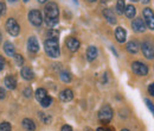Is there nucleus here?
Here are the masks:
<instances>
[{
	"instance_id": "40",
	"label": "nucleus",
	"mask_w": 154,
	"mask_h": 131,
	"mask_svg": "<svg viewBox=\"0 0 154 131\" xmlns=\"http://www.w3.org/2000/svg\"><path fill=\"white\" fill-rule=\"evenodd\" d=\"M1 39H2V36H1V32H0V43H1Z\"/></svg>"
},
{
	"instance_id": "4",
	"label": "nucleus",
	"mask_w": 154,
	"mask_h": 131,
	"mask_svg": "<svg viewBox=\"0 0 154 131\" xmlns=\"http://www.w3.org/2000/svg\"><path fill=\"white\" fill-rule=\"evenodd\" d=\"M6 30L11 36H18L20 32L19 24L17 23V20L14 18H8L6 21Z\"/></svg>"
},
{
	"instance_id": "37",
	"label": "nucleus",
	"mask_w": 154,
	"mask_h": 131,
	"mask_svg": "<svg viewBox=\"0 0 154 131\" xmlns=\"http://www.w3.org/2000/svg\"><path fill=\"white\" fill-rule=\"evenodd\" d=\"M5 5L2 4V2H0V15H4L5 13Z\"/></svg>"
},
{
	"instance_id": "5",
	"label": "nucleus",
	"mask_w": 154,
	"mask_h": 131,
	"mask_svg": "<svg viewBox=\"0 0 154 131\" xmlns=\"http://www.w3.org/2000/svg\"><path fill=\"white\" fill-rule=\"evenodd\" d=\"M132 69L135 74L140 75V76H145L148 74V67L140 61H135L132 63Z\"/></svg>"
},
{
	"instance_id": "21",
	"label": "nucleus",
	"mask_w": 154,
	"mask_h": 131,
	"mask_svg": "<svg viewBox=\"0 0 154 131\" xmlns=\"http://www.w3.org/2000/svg\"><path fill=\"white\" fill-rule=\"evenodd\" d=\"M135 13H136V10H135V7L133 5L126 6V8H125V15L127 16V18H129V19L134 18Z\"/></svg>"
},
{
	"instance_id": "45",
	"label": "nucleus",
	"mask_w": 154,
	"mask_h": 131,
	"mask_svg": "<svg viewBox=\"0 0 154 131\" xmlns=\"http://www.w3.org/2000/svg\"><path fill=\"white\" fill-rule=\"evenodd\" d=\"M24 1H25V2H27V1H29V0H24Z\"/></svg>"
},
{
	"instance_id": "15",
	"label": "nucleus",
	"mask_w": 154,
	"mask_h": 131,
	"mask_svg": "<svg viewBox=\"0 0 154 131\" xmlns=\"http://www.w3.org/2000/svg\"><path fill=\"white\" fill-rule=\"evenodd\" d=\"M140 49V44L136 41H131L127 43V51L131 54H136Z\"/></svg>"
},
{
	"instance_id": "43",
	"label": "nucleus",
	"mask_w": 154,
	"mask_h": 131,
	"mask_svg": "<svg viewBox=\"0 0 154 131\" xmlns=\"http://www.w3.org/2000/svg\"><path fill=\"white\" fill-rule=\"evenodd\" d=\"M85 131H93L91 129H85Z\"/></svg>"
},
{
	"instance_id": "44",
	"label": "nucleus",
	"mask_w": 154,
	"mask_h": 131,
	"mask_svg": "<svg viewBox=\"0 0 154 131\" xmlns=\"http://www.w3.org/2000/svg\"><path fill=\"white\" fill-rule=\"evenodd\" d=\"M10 1H13V2H16V1H18V0H10Z\"/></svg>"
},
{
	"instance_id": "7",
	"label": "nucleus",
	"mask_w": 154,
	"mask_h": 131,
	"mask_svg": "<svg viewBox=\"0 0 154 131\" xmlns=\"http://www.w3.org/2000/svg\"><path fill=\"white\" fill-rule=\"evenodd\" d=\"M29 20H30V23L32 25L40 26L42 23H43V16H42V13L39 12L38 10H32L29 13Z\"/></svg>"
},
{
	"instance_id": "25",
	"label": "nucleus",
	"mask_w": 154,
	"mask_h": 131,
	"mask_svg": "<svg viewBox=\"0 0 154 131\" xmlns=\"http://www.w3.org/2000/svg\"><path fill=\"white\" fill-rule=\"evenodd\" d=\"M59 77H60V80L64 81V82H70V81H71V75L69 74L68 72H62V73L59 74Z\"/></svg>"
},
{
	"instance_id": "16",
	"label": "nucleus",
	"mask_w": 154,
	"mask_h": 131,
	"mask_svg": "<svg viewBox=\"0 0 154 131\" xmlns=\"http://www.w3.org/2000/svg\"><path fill=\"white\" fill-rule=\"evenodd\" d=\"M20 74L23 76V79H25V80H27V81H30V80H32L33 79V72L29 68V67H23L21 68V72H20Z\"/></svg>"
},
{
	"instance_id": "8",
	"label": "nucleus",
	"mask_w": 154,
	"mask_h": 131,
	"mask_svg": "<svg viewBox=\"0 0 154 131\" xmlns=\"http://www.w3.org/2000/svg\"><path fill=\"white\" fill-rule=\"evenodd\" d=\"M143 18H145V23H146L147 28H149L151 30H154V12L149 7L143 10Z\"/></svg>"
},
{
	"instance_id": "22",
	"label": "nucleus",
	"mask_w": 154,
	"mask_h": 131,
	"mask_svg": "<svg viewBox=\"0 0 154 131\" xmlns=\"http://www.w3.org/2000/svg\"><path fill=\"white\" fill-rule=\"evenodd\" d=\"M48 97V93H46V91L44 90V88H38L37 91H36V99L38 100L39 103L44 99V98H46Z\"/></svg>"
},
{
	"instance_id": "18",
	"label": "nucleus",
	"mask_w": 154,
	"mask_h": 131,
	"mask_svg": "<svg viewBox=\"0 0 154 131\" xmlns=\"http://www.w3.org/2000/svg\"><path fill=\"white\" fill-rule=\"evenodd\" d=\"M103 16H104V18L107 19L110 24H116V17L110 8H106L103 11Z\"/></svg>"
},
{
	"instance_id": "28",
	"label": "nucleus",
	"mask_w": 154,
	"mask_h": 131,
	"mask_svg": "<svg viewBox=\"0 0 154 131\" xmlns=\"http://www.w3.org/2000/svg\"><path fill=\"white\" fill-rule=\"evenodd\" d=\"M14 61H16V64L19 66V67H21V66L24 64V58H23V56L19 55V54H16V55H14Z\"/></svg>"
},
{
	"instance_id": "14",
	"label": "nucleus",
	"mask_w": 154,
	"mask_h": 131,
	"mask_svg": "<svg viewBox=\"0 0 154 131\" xmlns=\"http://www.w3.org/2000/svg\"><path fill=\"white\" fill-rule=\"evenodd\" d=\"M72 98H74V92L71 90H64V91H62L60 94H59V99L62 101H65V103L72 100Z\"/></svg>"
},
{
	"instance_id": "29",
	"label": "nucleus",
	"mask_w": 154,
	"mask_h": 131,
	"mask_svg": "<svg viewBox=\"0 0 154 131\" xmlns=\"http://www.w3.org/2000/svg\"><path fill=\"white\" fill-rule=\"evenodd\" d=\"M48 35H49V37H50V38L58 39V35H59V32H58V31H56V30H50Z\"/></svg>"
},
{
	"instance_id": "13",
	"label": "nucleus",
	"mask_w": 154,
	"mask_h": 131,
	"mask_svg": "<svg viewBox=\"0 0 154 131\" xmlns=\"http://www.w3.org/2000/svg\"><path fill=\"white\" fill-rule=\"evenodd\" d=\"M115 38H116V41H117L119 43H123V42L126 41V38H127L126 30H125L123 28H121V26L116 28V30H115Z\"/></svg>"
},
{
	"instance_id": "10",
	"label": "nucleus",
	"mask_w": 154,
	"mask_h": 131,
	"mask_svg": "<svg viewBox=\"0 0 154 131\" xmlns=\"http://www.w3.org/2000/svg\"><path fill=\"white\" fill-rule=\"evenodd\" d=\"M79 45H81L79 41L75 37L68 38V41H66V47H68V49H69L70 51H72V53H75V51H77V50L79 49Z\"/></svg>"
},
{
	"instance_id": "19",
	"label": "nucleus",
	"mask_w": 154,
	"mask_h": 131,
	"mask_svg": "<svg viewBox=\"0 0 154 131\" xmlns=\"http://www.w3.org/2000/svg\"><path fill=\"white\" fill-rule=\"evenodd\" d=\"M4 50L5 53L8 55V56H14L16 54V49H14V45L11 43V42H5L4 43Z\"/></svg>"
},
{
	"instance_id": "46",
	"label": "nucleus",
	"mask_w": 154,
	"mask_h": 131,
	"mask_svg": "<svg viewBox=\"0 0 154 131\" xmlns=\"http://www.w3.org/2000/svg\"><path fill=\"white\" fill-rule=\"evenodd\" d=\"M103 1H104V2H106V1H108V0H103Z\"/></svg>"
},
{
	"instance_id": "20",
	"label": "nucleus",
	"mask_w": 154,
	"mask_h": 131,
	"mask_svg": "<svg viewBox=\"0 0 154 131\" xmlns=\"http://www.w3.org/2000/svg\"><path fill=\"white\" fill-rule=\"evenodd\" d=\"M96 57H97L96 47H94V45L89 47L88 50H87V58H88V61H94Z\"/></svg>"
},
{
	"instance_id": "23",
	"label": "nucleus",
	"mask_w": 154,
	"mask_h": 131,
	"mask_svg": "<svg viewBox=\"0 0 154 131\" xmlns=\"http://www.w3.org/2000/svg\"><path fill=\"white\" fill-rule=\"evenodd\" d=\"M125 8H126L125 1L123 0H117V2H116V11H117V13L119 15L125 13Z\"/></svg>"
},
{
	"instance_id": "41",
	"label": "nucleus",
	"mask_w": 154,
	"mask_h": 131,
	"mask_svg": "<svg viewBox=\"0 0 154 131\" xmlns=\"http://www.w3.org/2000/svg\"><path fill=\"white\" fill-rule=\"evenodd\" d=\"M88 1H90V2H95L96 0H88Z\"/></svg>"
},
{
	"instance_id": "35",
	"label": "nucleus",
	"mask_w": 154,
	"mask_h": 131,
	"mask_svg": "<svg viewBox=\"0 0 154 131\" xmlns=\"http://www.w3.org/2000/svg\"><path fill=\"white\" fill-rule=\"evenodd\" d=\"M60 131H72V128L70 125H63V128H62Z\"/></svg>"
},
{
	"instance_id": "33",
	"label": "nucleus",
	"mask_w": 154,
	"mask_h": 131,
	"mask_svg": "<svg viewBox=\"0 0 154 131\" xmlns=\"http://www.w3.org/2000/svg\"><path fill=\"white\" fill-rule=\"evenodd\" d=\"M148 92H149V94H151L152 97H154V82L149 85V87H148Z\"/></svg>"
},
{
	"instance_id": "12",
	"label": "nucleus",
	"mask_w": 154,
	"mask_h": 131,
	"mask_svg": "<svg viewBox=\"0 0 154 131\" xmlns=\"http://www.w3.org/2000/svg\"><path fill=\"white\" fill-rule=\"evenodd\" d=\"M4 84L8 90H14L17 87V80L13 75H7L4 80Z\"/></svg>"
},
{
	"instance_id": "42",
	"label": "nucleus",
	"mask_w": 154,
	"mask_h": 131,
	"mask_svg": "<svg viewBox=\"0 0 154 131\" xmlns=\"http://www.w3.org/2000/svg\"><path fill=\"white\" fill-rule=\"evenodd\" d=\"M121 131H129V130H128V129H122Z\"/></svg>"
},
{
	"instance_id": "2",
	"label": "nucleus",
	"mask_w": 154,
	"mask_h": 131,
	"mask_svg": "<svg viewBox=\"0 0 154 131\" xmlns=\"http://www.w3.org/2000/svg\"><path fill=\"white\" fill-rule=\"evenodd\" d=\"M44 49H45V53L52 58H57L60 55L58 39H55V38L46 39L45 43H44Z\"/></svg>"
},
{
	"instance_id": "34",
	"label": "nucleus",
	"mask_w": 154,
	"mask_h": 131,
	"mask_svg": "<svg viewBox=\"0 0 154 131\" xmlns=\"http://www.w3.org/2000/svg\"><path fill=\"white\" fill-rule=\"evenodd\" d=\"M6 97V92H5V90L2 88V87H0V99H4Z\"/></svg>"
},
{
	"instance_id": "38",
	"label": "nucleus",
	"mask_w": 154,
	"mask_h": 131,
	"mask_svg": "<svg viewBox=\"0 0 154 131\" xmlns=\"http://www.w3.org/2000/svg\"><path fill=\"white\" fill-rule=\"evenodd\" d=\"M151 0H141V2H143V4H148Z\"/></svg>"
},
{
	"instance_id": "39",
	"label": "nucleus",
	"mask_w": 154,
	"mask_h": 131,
	"mask_svg": "<svg viewBox=\"0 0 154 131\" xmlns=\"http://www.w3.org/2000/svg\"><path fill=\"white\" fill-rule=\"evenodd\" d=\"M48 0H38V2H40V4H45Z\"/></svg>"
},
{
	"instance_id": "47",
	"label": "nucleus",
	"mask_w": 154,
	"mask_h": 131,
	"mask_svg": "<svg viewBox=\"0 0 154 131\" xmlns=\"http://www.w3.org/2000/svg\"><path fill=\"white\" fill-rule=\"evenodd\" d=\"M132 1H137V0H132Z\"/></svg>"
},
{
	"instance_id": "32",
	"label": "nucleus",
	"mask_w": 154,
	"mask_h": 131,
	"mask_svg": "<svg viewBox=\"0 0 154 131\" xmlns=\"http://www.w3.org/2000/svg\"><path fill=\"white\" fill-rule=\"evenodd\" d=\"M96 131H115L113 128H107V126H101V128H98Z\"/></svg>"
},
{
	"instance_id": "30",
	"label": "nucleus",
	"mask_w": 154,
	"mask_h": 131,
	"mask_svg": "<svg viewBox=\"0 0 154 131\" xmlns=\"http://www.w3.org/2000/svg\"><path fill=\"white\" fill-rule=\"evenodd\" d=\"M23 94H24V95H25L26 98H30V97L32 95V90H31L30 87H27V88H25V90H24Z\"/></svg>"
},
{
	"instance_id": "17",
	"label": "nucleus",
	"mask_w": 154,
	"mask_h": 131,
	"mask_svg": "<svg viewBox=\"0 0 154 131\" xmlns=\"http://www.w3.org/2000/svg\"><path fill=\"white\" fill-rule=\"evenodd\" d=\"M23 128L26 131H35L36 130V124L32 119H29V118H25L23 120Z\"/></svg>"
},
{
	"instance_id": "6",
	"label": "nucleus",
	"mask_w": 154,
	"mask_h": 131,
	"mask_svg": "<svg viewBox=\"0 0 154 131\" xmlns=\"http://www.w3.org/2000/svg\"><path fill=\"white\" fill-rule=\"evenodd\" d=\"M141 50H142L146 58H148V60H153L154 58V45L151 42H148V41L142 42L141 43Z\"/></svg>"
},
{
	"instance_id": "11",
	"label": "nucleus",
	"mask_w": 154,
	"mask_h": 131,
	"mask_svg": "<svg viewBox=\"0 0 154 131\" xmlns=\"http://www.w3.org/2000/svg\"><path fill=\"white\" fill-rule=\"evenodd\" d=\"M27 49H29V51L30 53H37L39 50V43L38 41H37V38L36 37H30L29 38V41H27Z\"/></svg>"
},
{
	"instance_id": "26",
	"label": "nucleus",
	"mask_w": 154,
	"mask_h": 131,
	"mask_svg": "<svg viewBox=\"0 0 154 131\" xmlns=\"http://www.w3.org/2000/svg\"><path fill=\"white\" fill-rule=\"evenodd\" d=\"M39 117H40V119H42L45 124H50V122H51V117H50L49 114H46V113H44V112H40L39 113Z\"/></svg>"
},
{
	"instance_id": "24",
	"label": "nucleus",
	"mask_w": 154,
	"mask_h": 131,
	"mask_svg": "<svg viewBox=\"0 0 154 131\" xmlns=\"http://www.w3.org/2000/svg\"><path fill=\"white\" fill-rule=\"evenodd\" d=\"M51 104H52V98L49 97V95H48L46 98H44V99L40 101V105H42L43 107H49Z\"/></svg>"
},
{
	"instance_id": "9",
	"label": "nucleus",
	"mask_w": 154,
	"mask_h": 131,
	"mask_svg": "<svg viewBox=\"0 0 154 131\" xmlns=\"http://www.w3.org/2000/svg\"><path fill=\"white\" fill-rule=\"evenodd\" d=\"M132 28L135 32H145L147 25L145 23V20L141 18H135L133 21H132Z\"/></svg>"
},
{
	"instance_id": "36",
	"label": "nucleus",
	"mask_w": 154,
	"mask_h": 131,
	"mask_svg": "<svg viewBox=\"0 0 154 131\" xmlns=\"http://www.w3.org/2000/svg\"><path fill=\"white\" fill-rule=\"evenodd\" d=\"M4 67H5V61H4L2 56H0V72L4 69Z\"/></svg>"
},
{
	"instance_id": "27",
	"label": "nucleus",
	"mask_w": 154,
	"mask_h": 131,
	"mask_svg": "<svg viewBox=\"0 0 154 131\" xmlns=\"http://www.w3.org/2000/svg\"><path fill=\"white\" fill-rule=\"evenodd\" d=\"M12 130V126L8 122H2L0 124V131H11Z\"/></svg>"
},
{
	"instance_id": "1",
	"label": "nucleus",
	"mask_w": 154,
	"mask_h": 131,
	"mask_svg": "<svg viewBox=\"0 0 154 131\" xmlns=\"http://www.w3.org/2000/svg\"><path fill=\"white\" fill-rule=\"evenodd\" d=\"M45 13V23L49 28H54L55 25L58 24V17H59V10H58V5L56 2H49L45 6L44 10Z\"/></svg>"
},
{
	"instance_id": "3",
	"label": "nucleus",
	"mask_w": 154,
	"mask_h": 131,
	"mask_svg": "<svg viewBox=\"0 0 154 131\" xmlns=\"http://www.w3.org/2000/svg\"><path fill=\"white\" fill-rule=\"evenodd\" d=\"M112 118H113V110H112V107L109 105L102 106V109L98 112V119L102 123L107 124V123H109L112 120Z\"/></svg>"
},
{
	"instance_id": "31",
	"label": "nucleus",
	"mask_w": 154,
	"mask_h": 131,
	"mask_svg": "<svg viewBox=\"0 0 154 131\" xmlns=\"http://www.w3.org/2000/svg\"><path fill=\"white\" fill-rule=\"evenodd\" d=\"M146 104H147V107L151 110V112L154 114V105H153V103H152V101H149L148 99H146Z\"/></svg>"
}]
</instances>
